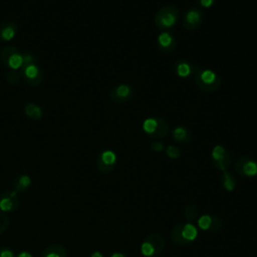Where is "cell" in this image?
<instances>
[{"label":"cell","mask_w":257,"mask_h":257,"mask_svg":"<svg viewBox=\"0 0 257 257\" xmlns=\"http://www.w3.org/2000/svg\"><path fill=\"white\" fill-rule=\"evenodd\" d=\"M20 73L25 82L30 86L36 87L42 82V70L34 55L30 53H23V64Z\"/></svg>","instance_id":"6da1fadb"},{"label":"cell","mask_w":257,"mask_h":257,"mask_svg":"<svg viewBox=\"0 0 257 257\" xmlns=\"http://www.w3.org/2000/svg\"><path fill=\"white\" fill-rule=\"evenodd\" d=\"M194 80L196 85L205 92H214L221 86V78L218 74L212 69L201 66L195 67Z\"/></svg>","instance_id":"7a4b0ae2"},{"label":"cell","mask_w":257,"mask_h":257,"mask_svg":"<svg viewBox=\"0 0 257 257\" xmlns=\"http://www.w3.org/2000/svg\"><path fill=\"white\" fill-rule=\"evenodd\" d=\"M179 18L180 10L175 5L169 4L163 6L156 12L154 22L159 29L166 31L172 29L179 21Z\"/></svg>","instance_id":"3957f363"},{"label":"cell","mask_w":257,"mask_h":257,"mask_svg":"<svg viewBox=\"0 0 257 257\" xmlns=\"http://www.w3.org/2000/svg\"><path fill=\"white\" fill-rule=\"evenodd\" d=\"M198 237V230L192 223L177 224L171 231V239L177 245H188Z\"/></svg>","instance_id":"277c9868"},{"label":"cell","mask_w":257,"mask_h":257,"mask_svg":"<svg viewBox=\"0 0 257 257\" xmlns=\"http://www.w3.org/2000/svg\"><path fill=\"white\" fill-rule=\"evenodd\" d=\"M142 128L144 133L151 139L159 140L165 138L169 132L170 126L168 122L159 116H151L143 121Z\"/></svg>","instance_id":"5b68a950"},{"label":"cell","mask_w":257,"mask_h":257,"mask_svg":"<svg viewBox=\"0 0 257 257\" xmlns=\"http://www.w3.org/2000/svg\"><path fill=\"white\" fill-rule=\"evenodd\" d=\"M165 248L164 238L157 233L148 235L141 244V253L145 257H158Z\"/></svg>","instance_id":"8992f818"},{"label":"cell","mask_w":257,"mask_h":257,"mask_svg":"<svg viewBox=\"0 0 257 257\" xmlns=\"http://www.w3.org/2000/svg\"><path fill=\"white\" fill-rule=\"evenodd\" d=\"M0 60L10 70H17L22 67L23 53L13 45H6L0 51Z\"/></svg>","instance_id":"52a82bcc"},{"label":"cell","mask_w":257,"mask_h":257,"mask_svg":"<svg viewBox=\"0 0 257 257\" xmlns=\"http://www.w3.org/2000/svg\"><path fill=\"white\" fill-rule=\"evenodd\" d=\"M211 160L213 166L220 171H226L232 162V157L229 151L221 146V145H216L212 152H211Z\"/></svg>","instance_id":"ba28073f"},{"label":"cell","mask_w":257,"mask_h":257,"mask_svg":"<svg viewBox=\"0 0 257 257\" xmlns=\"http://www.w3.org/2000/svg\"><path fill=\"white\" fill-rule=\"evenodd\" d=\"M116 155L111 150L102 151L96 158L95 165L99 172L103 174H108L112 172L116 166Z\"/></svg>","instance_id":"9c48e42d"},{"label":"cell","mask_w":257,"mask_h":257,"mask_svg":"<svg viewBox=\"0 0 257 257\" xmlns=\"http://www.w3.org/2000/svg\"><path fill=\"white\" fill-rule=\"evenodd\" d=\"M19 207L18 192L14 189L6 190L0 195V211L2 213H13Z\"/></svg>","instance_id":"30bf717a"},{"label":"cell","mask_w":257,"mask_h":257,"mask_svg":"<svg viewBox=\"0 0 257 257\" xmlns=\"http://www.w3.org/2000/svg\"><path fill=\"white\" fill-rule=\"evenodd\" d=\"M198 227L207 233H217L223 227V220L218 215H203L197 219Z\"/></svg>","instance_id":"8fae6325"},{"label":"cell","mask_w":257,"mask_h":257,"mask_svg":"<svg viewBox=\"0 0 257 257\" xmlns=\"http://www.w3.org/2000/svg\"><path fill=\"white\" fill-rule=\"evenodd\" d=\"M204 14L201 9L197 7H192L186 11L182 18V26L186 30H196L203 22Z\"/></svg>","instance_id":"7c38bea8"},{"label":"cell","mask_w":257,"mask_h":257,"mask_svg":"<svg viewBox=\"0 0 257 257\" xmlns=\"http://www.w3.org/2000/svg\"><path fill=\"white\" fill-rule=\"evenodd\" d=\"M134 88L127 83H119L109 92V98L115 103H124L134 97Z\"/></svg>","instance_id":"4fadbf2b"},{"label":"cell","mask_w":257,"mask_h":257,"mask_svg":"<svg viewBox=\"0 0 257 257\" xmlns=\"http://www.w3.org/2000/svg\"><path fill=\"white\" fill-rule=\"evenodd\" d=\"M235 171L242 177H255L257 175V163L248 157H241L235 163Z\"/></svg>","instance_id":"5bb4252c"},{"label":"cell","mask_w":257,"mask_h":257,"mask_svg":"<svg viewBox=\"0 0 257 257\" xmlns=\"http://www.w3.org/2000/svg\"><path fill=\"white\" fill-rule=\"evenodd\" d=\"M157 46L164 53H171L177 47V40L168 31H163L157 36Z\"/></svg>","instance_id":"9a60e30c"},{"label":"cell","mask_w":257,"mask_h":257,"mask_svg":"<svg viewBox=\"0 0 257 257\" xmlns=\"http://www.w3.org/2000/svg\"><path fill=\"white\" fill-rule=\"evenodd\" d=\"M195 67L196 66L185 59H178L173 64V71L177 76L181 78H187L194 74Z\"/></svg>","instance_id":"2e32d148"},{"label":"cell","mask_w":257,"mask_h":257,"mask_svg":"<svg viewBox=\"0 0 257 257\" xmlns=\"http://www.w3.org/2000/svg\"><path fill=\"white\" fill-rule=\"evenodd\" d=\"M18 31V26L14 21L8 20L0 23V41L7 42L12 40Z\"/></svg>","instance_id":"e0dca14e"},{"label":"cell","mask_w":257,"mask_h":257,"mask_svg":"<svg viewBox=\"0 0 257 257\" xmlns=\"http://www.w3.org/2000/svg\"><path fill=\"white\" fill-rule=\"evenodd\" d=\"M173 140L181 145L189 144L192 140V133L189 128L183 125H177L172 131Z\"/></svg>","instance_id":"ac0fdd59"},{"label":"cell","mask_w":257,"mask_h":257,"mask_svg":"<svg viewBox=\"0 0 257 257\" xmlns=\"http://www.w3.org/2000/svg\"><path fill=\"white\" fill-rule=\"evenodd\" d=\"M41 257H67V250L60 244H51L42 250Z\"/></svg>","instance_id":"d6986e66"},{"label":"cell","mask_w":257,"mask_h":257,"mask_svg":"<svg viewBox=\"0 0 257 257\" xmlns=\"http://www.w3.org/2000/svg\"><path fill=\"white\" fill-rule=\"evenodd\" d=\"M31 184H32V180L29 175L20 174L14 178L12 187L18 193H22V192H25L31 186Z\"/></svg>","instance_id":"ffe728a7"},{"label":"cell","mask_w":257,"mask_h":257,"mask_svg":"<svg viewBox=\"0 0 257 257\" xmlns=\"http://www.w3.org/2000/svg\"><path fill=\"white\" fill-rule=\"evenodd\" d=\"M23 110L25 115L32 120H38L42 117V108L33 102H27Z\"/></svg>","instance_id":"44dd1931"},{"label":"cell","mask_w":257,"mask_h":257,"mask_svg":"<svg viewBox=\"0 0 257 257\" xmlns=\"http://www.w3.org/2000/svg\"><path fill=\"white\" fill-rule=\"evenodd\" d=\"M221 180H222L223 188H224L226 191L232 192L233 190H235L237 181H236L235 176H234L232 173L228 172L227 170H226V171H223L222 179H221Z\"/></svg>","instance_id":"7402d4cb"},{"label":"cell","mask_w":257,"mask_h":257,"mask_svg":"<svg viewBox=\"0 0 257 257\" xmlns=\"http://www.w3.org/2000/svg\"><path fill=\"white\" fill-rule=\"evenodd\" d=\"M184 217L185 219L189 222V223H192L194 222L195 220H197L199 217V211H198V208L197 206H195L194 204H189L185 207L184 209Z\"/></svg>","instance_id":"603a6c76"},{"label":"cell","mask_w":257,"mask_h":257,"mask_svg":"<svg viewBox=\"0 0 257 257\" xmlns=\"http://www.w3.org/2000/svg\"><path fill=\"white\" fill-rule=\"evenodd\" d=\"M165 153L170 159H179L182 156L181 150L174 145L167 146V148L165 149Z\"/></svg>","instance_id":"cb8c5ba5"},{"label":"cell","mask_w":257,"mask_h":257,"mask_svg":"<svg viewBox=\"0 0 257 257\" xmlns=\"http://www.w3.org/2000/svg\"><path fill=\"white\" fill-rule=\"evenodd\" d=\"M20 78H21V73H20V71H18V70H9V72H8L7 75H6L7 81H8L10 84H12V85L17 84V83L19 82Z\"/></svg>","instance_id":"d4e9b609"},{"label":"cell","mask_w":257,"mask_h":257,"mask_svg":"<svg viewBox=\"0 0 257 257\" xmlns=\"http://www.w3.org/2000/svg\"><path fill=\"white\" fill-rule=\"evenodd\" d=\"M8 227H9L8 217L4 213L0 212V235L3 234L8 229Z\"/></svg>","instance_id":"484cf974"},{"label":"cell","mask_w":257,"mask_h":257,"mask_svg":"<svg viewBox=\"0 0 257 257\" xmlns=\"http://www.w3.org/2000/svg\"><path fill=\"white\" fill-rule=\"evenodd\" d=\"M0 257H15V252L8 246H0Z\"/></svg>","instance_id":"4316f807"},{"label":"cell","mask_w":257,"mask_h":257,"mask_svg":"<svg viewBox=\"0 0 257 257\" xmlns=\"http://www.w3.org/2000/svg\"><path fill=\"white\" fill-rule=\"evenodd\" d=\"M151 150L155 153H160L162 151L165 150V147H164V144L161 143V142H158V141H155L151 144Z\"/></svg>","instance_id":"83f0119b"},{"label":"cell","mask_w":257,"mask_h":257,"mask_svg":"<svg viewBox=\"0 0 257 257\" xmlns=\"http://www.w3.org/2000/svg\"><path fill=\"white\" fill-rule=\"evenodd\" d=\"M216 0H198V3L200 4V6L204 7V8H210L215 4Z\"/></svg>","instance_id":"f1b7e54d"},{"label":"cell","mask_w":257,"mask_h":257,"mask_svg":"<svg viewBox=\"0 0 257 257\" xmlns=\"http://www.w3.org/2000/svg\"><path fill=\"white\" fill-rule=\"evenodd\" d=\"M15 257H33V254L28 250H21L15 254Z\"/></svg>","instance_id":"f546056e"},{"label":"cell","mask_w":257,"mask_h":257,"mask_svg":"<svg viewBox=\"0 0 257 257\" xmlns=\"http://www.w3.org/2000/svg\"><path fill=\"white\" fill-rule=\"evenodd\" d=\"M109 257H130V256L123 252H114V253L110 254Z\"/></svg>","instance_id":"4dcf8cb0"},{"label":"cell","mask_w":257,"mask_h":257,"mask_svg":"<svg viewBox=\"0 0 257 257\" xmlns=\"http://www.w3.org/2000/svg\"><path fill=\"white\" fill-rule=\"evenodd\" d=\"M88 257H103V254L100 252V251H93L92 253L89 254Z\"/></svg>","instance_id":"1f68e13d"}]
</instances>
